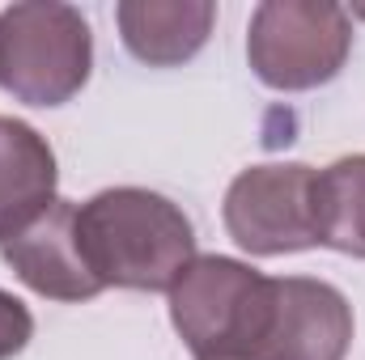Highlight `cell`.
I'll list each match as a JSON object with an SVG mask.
<instances>
[{"instance_id": "8", "label": "cell", "mask_w": 365, "mask_h": 360, "mask_svg": "<svg viewBox=\"0 0 365 360\" xmlns=\"http://www.w3.org/2000/svg\"><path fill=\"white\" fill-rule=\"evenodd\" d=\"M123 47L149 68L187 64L212 34L217 4L208 0H123L115 9Z\"/></svg>"}, {"instance_id": "1", "label": "cell", "mask_w": 365, "mask_h": 360, "mask_svg": "<svg viewBox=\"0 0 365 360\" xmlns=\"http://www.w3.org/2000/svg\"><path fill=\"white\" fill-rule=\"evenodd\" d=\"M77 238L102 288L170 292L195 259V229L158 191L110 186L77 208Z\"/></svg>"}, {"instance_id": "9", "label": "cell", "mask_w": 365, "mask_h": 360, "mask_svg": "<svg viewBox=\"0 0 365 360\" xmlns=\"http://www.w3.org/2000/svg\"><path fill=\"white\" fill-rule=\"evenodd\" d=\"M56 153L21 119L0 115V238L17 233L56 199Z\"/></svg>"}, {"instance_id": "13", "label": "cell", "mask_w": 365, "mask_h": 360, "mask_svg": "<svg viewBox=\"0 0 365 360\" xmlns=\"http://www.w3.org/2000/svg\"><path fill=\"white\" fill-rule=\"evenodd\" d=\"M208 360H242V356H208Z\"/></svg>"}, {"instance_id": "5", "label": "cell", "mask_w": 365, "mask_h": 360, "mask_svg": "<svg viewBox=\"0 0 365 360\" xmlns=\"http://www.w3.org/2000/svg\"><path fill=\"white\" fill-rule=\"evenodd\" d=\"M225 229L247 255L259 259L319 246L314 170L302 162H268L242 170L225 191Z\"/></svg>"}, {"instance_id": "2", "label": "cell", "mask_w": 365, "mask_h": 360, "mask_svg": "<svg viewBox=\"0 0 365 360\" xmlns=\"http://www.w3.org/2000/svg\"><path fill=\"white\" fill-rule=\"evenodd\" d=\"M93 34L81 9L30 0L0 9V90L26 106H64L86 90Z\"/></svg>"}, {"instance_id": "6", "label": "cell", "mask_w": 365, "mask_h": 360, "mask_svg": "<svg viewBox=\"0 0 365 360\" xmlns=\"http://www.w3.org/2000/svg\"><path fill=\"white\" fill-rule=\"evenodd\" d=\"M353 348L349 297L310 275L272 280V301L255 348L242 360H344Z\"/></svg>"}, {"instance_id": "4", "label": "cell", "mask_w": 365, "mask_h": 360, "mask_svg": "<svg viewBox=\"0 0 365 360\" xmlns=\"http://www.w3.org/2000/svg\"><path fill=\"white\" fill-rule=\"evenodd\" d=\"M353 51V17L327 0H264L247 26V60L280 93L327 85Z\"/></svg>"}, {"instance_id": "7", "label": "cell", "mask_w": 365, "mask_h": 360, "mask_svg": "<svg viewBox=\"0 0 365 360\" xmlns=\"http://www.w3.org/2000/svg\"><path fill=\"white\" fill-rule=\"evenodd\" d=\"M0 259L13 268V275L51 301H90L102 292L90 263L81 255L77 238V203L51 199L34 221H26L17 233L0 238Z\"/></svg>"}, {"instance_id": "10", "label": "cell", "mask_w": 365, "mask_h": 360, "mask_svg": "<svg viewBox=\"0 0 365 360\" xmlns=\"http://www.w3.org/2000/svg\"><path fill=\"white\" fill-rule=\"evenodd\" d=\"M314 238L319 246L365 259V153L314 170Z\"/></svg>"}, {"instance_id": "11", "label": "cell", "mask_w": 365, "mask_h": 360, "mask_svg": "<svg viewBox=\"0 0 365 360\" xmlns=\"http://www.w3.org/2000/svg\"><path fill=\"white\" fill-rule=\"evenodd\" d=\"M30 339H34V318H30V309H26L13 292L0 288V360L26 352Z\"/></svg>"}, {"instance_id": "12", "label": "cell", "mask_w": 365, "mask_h": 360, "mask_svg": "<svg viewBox=\"0 0 365 360\" xmlns=\"http://www.w3.org/2000/svg\"><path fill=\"white\" fill-rule=\"evenodd\" d=\"M349 17H365V4H357V9H349Z\"/></svg>"}, {"instance_id": "3", "label": "cell", "mask_w": 365, "mask_h": 360, "mask_svg": "<svg viewBox=\"0 0 365 360\" xmlns=\"http://www.w3.org/2000/svg\"><path fill=\"white\" fill-rule=\"evenodd\" d=\"M272 275L225 255H195L170 288V322L195 360L247 356L264 331Z\"/></svg>"}]
</instances>
